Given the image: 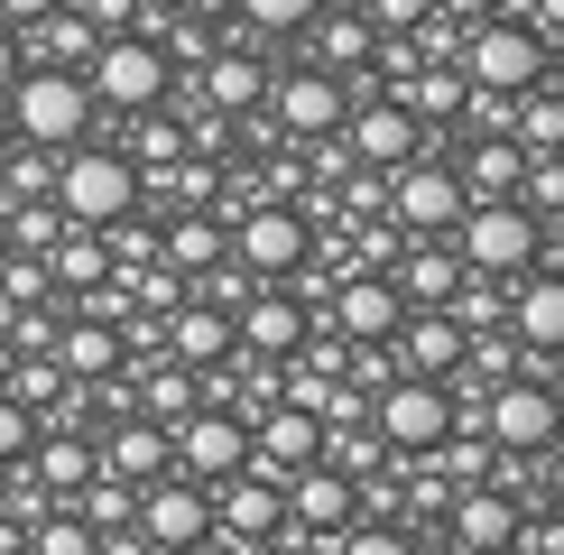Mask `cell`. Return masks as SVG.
Instances as JSON below:
<instances>
[{
	"mask_svg": "<svg viewBox=\"0 0 564 555\" xmlns=\"http://www.w3.org/2000/svg\"><path fill=\"white\" fill-rule=\"evenodd\" d=\"M93 454H102V472H121V481H149V472H167V426H158V416L149 407H130V416H111V426H102V445H93Z\"/></svg>",
	"mask_w": 564,
	"mask_h": 555,
	"instance_id": "26",
	"label": "cell"
},
{
	"mask_svg": "<svg viewBox=\"0 0 564 555\" xmlns=\"http://www.w3.org/2000/svg\"><path fill=\"white\" fill-rule=\"evenodd\" d=\"M536 463H546V472H536V491H546V500L564 509V435H555V445H546V454H536Z\"/></svg>",
	"mask_w": 564,
	"mask_h": 555,
	"instance_id": "40",
	"label": "cell"
},
{
	"mask_svg": "<svg viewBox=\"0 0 564 555\" xmlns=\"http://www.w3.org/2000/svg\"><path fill=\"white\" fill-rule=\"evenodd\" d=\"M56 0H0V29H29V19H46Z\"/></svg>",
	"mask_w": 564,
	"mask_h": 555,
	"instance_id": "42",
	"label": "cell"
},
{
	"mask_svg": "<svg viewBox=\"0 0 564 555\" xmlns=\"http://www.w3.org/2000/svg\"><path fill=\"white\" fill-rule=\"evenodd\" d=\"M158 334H167V352H176L185 370H195V380H204L214 361H231V342H241V334H231V315H223V306H176L167 324H158Z\"/></svg>",
	"mask_w": 564,
	"mask_h": 555,
	"instance_id": "28",
	"label": "cell"
},
{
	"mask_svg": "<svg viewBox=\"0 0 564 555\" xmlns=\"http://www.w3.org/2000/svg\"><path fill=\"white\" fill-rule=\"evenodd\" d=\"M223 250H231V231H223V222H214V214L195 204V214H176V222H167V241H158V260H167L176 278H204V269L223 260Z\"/></svg>",
	"mask_w": 564,
	"mask_h": 555,
	"instance_id": "30",
	"label": "cell"
},
{
	"mask_svg": "<svg viewBox=\"0 0 564 555\" xmlns=\"http://www.w3.org/2000/svg\"><path fill=\"white\" fill-rule=\"evenodd\" d=\"M56 361H65V380H75V389L111 380V370H121V315H75V324H56Z\"/></svg>",
	"mask_w": 564,
	"mask_h": 555,
	"instance_id": "27",
	"label": "cell"
},
{
	"mask_svg": "<svg viewBox=\"0 0 564 555\" xmlns=\"http://www.w3.org/2000/svg\"><path fill=\"white\" fill-rule=\"evenodd\" d=\"M93 37H102V29H93V19L75 10V0H56V10H46V19H29V29H10L19 65H75V75H84Z\"/></svg>",
	"mask_w": 564,
	"mask_h": 555,
	"instance_id": "24",
	"label": "cell"
},
{
	"mask_svg": "<svg viewBox=\"0 0 564 555\" xmlns=\"http://www.w3.org/2000/svg\"><path fill=\"white\" fill-rule=\"evenodd\" d=\"M29 454H37V491L46 500H75L84 481H93V463H102L84 435H46V445H29Z\"/></svg>",
	"mask_w": 564,
	"mask_h": 555,
	"instance_id": "31",
	"label": "cell"
},
{
	"mask_svg": "<svg viewBox=\"0 0 564 555\" xmlns=\"http://www.w3.org/2000/svg\"><path fill=\"white\" fill-rule=\"evenodd\" d=\"M370 19H380V29H416V19H426V0H370Z\"/></svg>",
	"mask_w": 564,
	"mask_h": 555,
	"instance_id": "39",
	"label": "cell"
},
{
	"mask_svg": "<svg viewBox=\"0 0 564 555\" xmlns=\"http://www.w3.org/2000/svg\"><path fill=\"white\" fill-rule=\"evenodd\" d=\"M29 445H37V407H19L10 389H0V463H19Z\"/></svg>",
	"mask_w": 564,
	"mask_h": 555,
	"instance_id": "38",
	"label": "cell"
},
{
	"mask_svg": "<svg viewBox=\"0 0 564 555\" xmlns=\"http://www.w3.org/2000/svg\"><path fill=\"white\" fill-rule=\"evenodd\" d=\"M305 324H315V315H305L278 278H260V287L241 296V315H231V334H241V352H260V361H296Z\"/></svg>",
	"mask_w": 564,
	"mask_h": 555,
	"instance_id": "18",
	"label": "cell"
},
{
	"mask_svg": "<svg viewBox=\"0 0 564 555\" xmlns=\"http://www.w3.org/2000/svg\"><path fill=\"white\" fill-rule=\"evenodd\" d=\"M56 214L84 222V231H111L121 214H139V157L102 149V139H75L56 167Z\"/></svg>",
	"mask_w": 564,
	"mask_h": 555,
	"instance_id": "3",
	"label": "cell"
},
{
	"mask_svg": "<svg viewBox=\"0 0 564 555\" xmlns=\"http://www.w3.org/2000/svg\"><path fill=\"white\" fill-rule=\"evenodd\" d=\"M0 260H10V222H0Z\"/></svg>",
	"mask_w": 564,
	"mask_h": 555,
	"instance_id": "46",
	"label": "cell"
},
{
	"mask_svg": "<svg viewBox=\"0 0 564 555\" xmlns=\"http://www.w3.org/2000/svg\"><path fill=\"white\" fill-rule=\"evenodd\" d=\"M139 407H149V416H158V426H176V416H185V407H204V389H195V370H185V361L167 352V361H158V370H149V380H139Z\"/></svg>",
	"mask_w": 564,
	"mask_h": 555,
	"instance_id": "32",
	"label": "cell"
},
{
	"mask_svg": "<svg viewBox=\"0 0 564 555\" xmlns=\"http://www.w3.org/2000/svg\"><path fill=\"white\" fill-rule=\"evenodd\" d=\"M351 509H361V481L343 472V463H296L288 472V519H278V537H315V546H343Z\"/></svg>",
	"mask_w": 564,
	"mask_h": 555,
	"instance_id": "8",
	"label": "cell"
},
{
	"mask_svg": "<svg viewBox=\"0 0 564 555\" xmlns=\"http://www.w3.org/2000/svg\"><path fill=\"white\" fill-rule=\"evenodd\" d=\"M167 454H176V472L223 481V472H241V463H250V416L241 407H185L176 426H167Z\"/></svg>",
	"mask_w": 564,
	"mask_h": 555,
	"instance_id": "11",
	"label": "cell"
},
{
	"mask_svg": "<svg viewBox=\"0 0 564 555\" xmlns=\"http://www.w3.org/2000/svg\"><path fill=\"white\" fill-rule=\"evenodd\" d=\"M509 334L528 342V352H564V269H519V296H509Z\"/></svg>",
	"mask_w": 564,
	"mask_h": 555,
	"instance_id": "25",
	"label": "cell"
},
{
	"mask_svg": "<svg viewBox=\"0 0 564 555\" xmlns=\"http://www.w3.org/2000/svg\"><path fill=\"white\" fill-rule=\"evenodd\" d=\"M481 426H490V445H500V454H546L555 435H564V399L536 380V370H509V380L481 389Z\"/></svg>",
	"mask_w": 564,
	"mask_h": 555,
	"instance_id": "6",
	"label": "cell"
},
{
	"mask_svg": "<svg viewBox=\"0 0 564 555\" xmlns=\"http://www.w3.org/2000/svg\"><path fill=\"white\" fill-rule=\"evenodd\" d=\"M463 204H481V195H519V176H528V149L509 130H473V157H463Z\"/></svg>",
	"mask_w": 564,
	"mask_h": 555,
	"instance_id": "29",
	"label": "cell"
},
{
	"mask_svg": "<svg viewBox=\"0 0 564 555\" xmlns=\"http://www.w3.org/2000/svg\"><path fill=\"white\" fill-rule=\"evenodd\" d=\"M324 454V416L296 407V399H269L250 416V463H269V472H296V463Z\"/></svg>",
	"mask_w": 564,
	"mask_h": 555,
	"instance_id": "21",
	"label": "cell"
},
{
	"mask_svg": "<svg viewBox=\"0 0 564 555\" xmlns=\"http://www.w3.org/2000/svg\"><path fill=\"white\" fill-rule=\"evenodd\" d=\"M546 75H555V84H564V29H555V46H546Z\"/></svg>",
	"mask_w": 564,
	"mask_h": 555,
	"instance_id": "44",
	"label": "cell"
},
{
	"mask_svg": "<svg viewBox=\"0 0 564 555\" xmlns=\"http://www.w3.org/2000/svg\"><path fill=\"white\" fill-rule=\"evenodd\" d=\"M370 399H380L370 426H380L398 454H426V445H444V426H454V380H426V370H389Z\"/></svg>",
	"mask_w": 564,
	"mask_h": 555,
	"instance_id": "7",
	"label": "cell"
},
{
	"mask_svg": "<svg viewBox=\"0 0 564 555\" xmlns=\"http://www.w3.org/2000/svg\"><path fill=\"white\" fill-rule=\"evenodd\" d=\"M536 241H546V222H536L519 195H481V204H463V222H454L463 269H481V278H519L536 260Z\"/></svg>",
	"mask_w": 564,
	"mask_h": 555,
	"instance_id": "5",
	"label": "cell"
},
{
	"mask_svg": "<svg viewBox=\"0 0 564 555\" xmlns=\"http://www.w3.org/2000/svg\"><path fill=\"white\" fill-rule=\"evenodd\" d=\"M0 102H10V130L29 139V149H46V157L75 149V139L93 130V111H102L75 65H19V75L0 84Z\"/></svg>",
	"mask_w": 564,
	"mask_h": 555,
	"instance_id": "1",
	"label": "cell"
},
{
	"mask_svg": "<svg viewBox=\"0 0 564 555\" xmlns=\"http://www.w3.org/2000/svg\"><path fill=\"white\" fill-rule=\"evenodd\" d=\"M389 222L398 231H454L463 222V176L435 157H398L389 167Z\"/></svg>",
	"mask_w": 564,
	"mask_h": 555,
	"instance_id": "13",
	"label": "cell"
},
{
	"mask_svg": "<svg viewBox=\"0 0 564 555\" xmlns=\"http://www.w3.org/2000/svg\"><path fill=\"white\" fill-rule=\"evenodd\" d=\"M46 269H56V287H102V241H93V231L75 222V241H65V250H46Z\"/></svg>",
	"mask_w": 564,
	"mask_h": 555,
	"instance_id": "35",
	"label": "cell"
},
{
	"mask_svg": "<svg viewBox=\"0 0 564 555\" xmlns=\"http://www.w3.org/2000/svg\"><path fill=\"white\" fill-rule=\"evenodd\" d=\"M29 546H37V555H93L102 537H93L84 509H29Z\"/></svg>",
	"mask_w": 564,
	"mask_h": 555,
	"instance_id": "33",
	"label": "cell"
},
{
	"mask_svg": "<svg viewBox=\"0 0 564 555\" xmlns=\"http://www.w3.org/2000/svg\"><path fill=\"white\" fill-rule=\"evenodd\" d=\"M519 491H509V481H463V491L454 500H444V519H435V537H454V546H509V537H519Z\"/></svg>",
	"mask_w": 564,
	"mask_h": 555,
	"instance_id": "17",
	"label": "cell"
},
{
	"mask_svg": "<svg viewBox=\"0 0 564 555\" xmlns=\"http://www.w3.org/2000/svg\"><path fill=\"white\" fill-rule=\"evenodd\" d=\"M454 65L473 84H490V92H528V84H546V29L519 19V10H490V19L463 29V56Z\"/></svg>",
	"mask_w": 564,
	"mask_h": 555,
	"instance_id": "4",
	"label": "cell"
},
{
	"mask_svg": "<svg viewBox=\"0 0 564 555\" xmlns=\"http://www.w3.org/2000/svg\"><path fill=\"white\" fill-rule=\"evenodd\" d=\"M426 10H435V19H454V29H473V19H490L500 0H426Z\"/></svg>",
	"mask_w": 564,
	"mask_h": 555,
	"instance_id": "41",
	"label": "cell"
},
{
	"mask_svg": "<svg viewBox=\"0 0 564 555\" xmlns=\"http://www.w3.org/2000/svg\"><path fill=\"white\" fill-rule=\"evenodd\" d=\"M389 361L398 370H426V380H454V361H463L454 306H408V315L389 324Z\"/></svg>",
	"mask_w": 564,
	"mask_h": 555,
	"instance_id": "19",
	"label": "cell"
},
{
	"mask_svg": "<svg viewBox=\"0 0 564 555\" xmlns=\"http://www.w3.org/2000/svg\"><path fill=\"white\" fill-rule=\"evenodd\" d=\"M509 546H536V555H564V509L546 500V509H519V537Z\"/></svg>",
	"mask_w": 564,
	"mask_h": 555,
	"instance_id": "37",
	"label": "cell"
},
{
	"mask_svg": "<svg viewBox=\"0 0 564 555\" xmlns=\"http://www.w3.org/2000/svg\"><path fill=\"white\" fill-rule=\"evenodd\" d=\"M389 287L408 296V306H444V296L463 287V250H454V231H398V250H389Z\"/></svg>",
	"mask_w": 564,
	"mask_h": 555,
	"instance_id": "16",
	"label": "cell"
},
{
	"mask_svg": "<svg viewBox=\"0 0 564 555\" xmlns=\"http://www.w3.org/2000/svg\"><path fill=\"white\" fill-rule=\"evenodd\" d=\"M10 361H19V342H10V334H0V380H10Z\"/></svg>",
	"mask_w": 564,
	"mask_h": 555,
	"instance_id": "45",
	"label": "cell"
},
{
	"mask_svg": "<svg viewBox=\"0 0 564 555\" xmlns=\"http://www.w3.org/2000/svg\"><path fill=\"white\" fill-rule=\"evenodd\" d=\"M305 29H315V37H305V46H315V65H324V75H343V84H361L370 56H380V19H370V10H315Z\"/></svg>",
	"mask_w": 564,
	"mask_h": 555,
	"instance_id": "22",
	"label": "cell"
},
{
	"mask_svg": "<svg viewBox=\"0 0 564 555\" xmlns=\"http://www.w3.org/2000/svg\"><path fill=\"white\" fill-rule=\"evenodd\" d=\"M214 491H223L214 527H223L231 546H250V537H278V519H288V472H269V463H241V472H223Z\"/></svg>",
	"mask_w": 564,
	"mask_h": 555,
	"instance_id": "15",
	"label": "cell"
},
{
	"mask_svg": "<svg viewBox=\"0 0 564 555\" xmlns=\"http://www.w3.org/2000/svg\"><path fill=\"white\" fill-rule=\"evenodd\" d=\"M343 149L361 157V167H398V157H416V149H426V121L408 111V92H361V84H351Z\"/></svg>",
	"mask_w": 564,
	"mask_h": 555,
	"instance_id": "10",
	"label": "cell"
},
{
	"mask_svg": "<svg viewBox=\"0 0 564 555\" xmlns=\"http://www.w3.org/2000/svg\"><path fill=\"white\" fill-rule=\"evenodd\" d=\"M84 84H93V102H102L111 121H139L149 102H167L176 65H167V46H158L149 29H102L93 56H84Z\"/></svg>",
	"mask_w": 564,
	"mask_h": 555,
	"instance_id": "2",
	"label": "cell"
},
{
	"mask_svg": "<svg viewBox=\"0 0 564 555\" xmlns=\"http://www.w3.org/2000/svg\"><path fill=\"white\" fill-rule=\"evenodd\" d=\"M343 111H351V84H343V75H324V65H296V75H278V84H269V121L288 130V139H324V130H343Z\"/></svg>",
	"mask_w": 564,
	"mask_h": 555,
	"instance_id": "14",
	"label": "cell"
},
{
	"mask_svg": "<svg viewBox=\"0 0 564 555\" xmlns=\"http://www.w3.org/2000/svg\"><path fill=\"white\" fill-rule=\"evenodd\" d=\"M408 315V296L389 287V269L370 278V269H351V278H334V306H324V324H334L343 342H389V324Z\"/></svg>",
	"mask_w": 564,
	"mask_h": 555,
	"instance_id": "20",
	"label": "cell"
},
{
	"mask_svg": "<svg viewBox=\"0 0 564 555\" xmlns=\"http://www.w3.org/2000/svg\"><path fill=\"white\" fill-rule=\"evenodd\" d=\"M519 204L536 222H555L564 214V149H528V176H519Z\"/></svg>",
	"mask_w": 564,
	"mask_h": 555,
	"instance_id": "34",
	"label": "cell"
},
{
	"mask_svg": "<svg viewBox=\"0 0 564 555\" xmlns=\"http://www.w3.org/2000/svg\"><path fill=\"white\" fill-rule=\"evenodd\" d=\"M195 75H204V102H214V111H260V102H269L260 37H231V46H214V56H204Z\"/></svg>",
	"mask_w": 564,
	"mask_h": 555,
	"instance_id": "23",
	"label": "cell"
},
{
	"mask_svg": "<svg viewBox=\"0 0 564 555\" xmlns=\"http://www.w3.org/2000/svg\"><path fill=\"white\" fill-rule=\"evenodd\" d=\"M139 537L149 546H195V537H214V481H195V472H149L139 481Z\"/></svg>",
	"mask_w": 564,
	"mask_h": 555,
	"instance_id": "9",
	"label": "cell"
},
{
	"mask_svg": "<svg viewBox=\"0 0 564 555\" xmlns=\"http://www.w3.org/2000/svg\"><path fill=\"white\" fill-rule=\"evenodd\" d=\"M19 75V46H10V29H0V84H10Z\"/></svg>",
	"mask_w": 564,
	"mask_h": 555,
	"instance_id": "43",
	"label": "cell"
},
{
	"mask_svg": "<svg viewBox=\"0 0 564 555\" xmlns=\"http://www.w3.org/2000/svg\"><path fill=\"white\" fill-rule=\"evenodd\" d=\"M305 250H315V241H305V214H296L288 195L250 204L241 231H231V260H241L250 278H296V269H305Z\"/></svg>",
	"mask_w": 564,
	"mask_h": 555,
	"instance_id": "12",
	"label": "cell"
},
{
	"mask_svg": "<svg viewBox=\"0 0 564 555\" xmlns=\"http://www.w3.org/2000/svg\"><path fill=\"white\" fill-rule=\"evenodd\" d=\"M231 10H241V29H305L324 0H231Z\"/></svg>",
	"mask_w": 564,
	"mask_h": 555,
	"instance_id": "36",
	"label": "cell"
}]
</instances>
